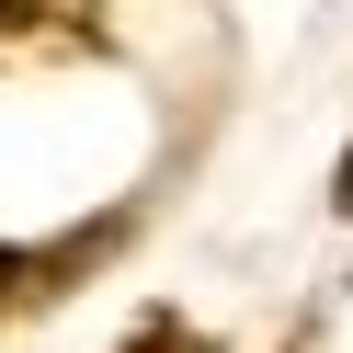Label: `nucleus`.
<instances>
[{"label": "nucleus", "instance_id": "nucleus-1", "mask_svg": "<svg viewBox=\"0 0 353 353\" xmlns=\"http://www.w3.org/2000/svg\"><path fill=\"white\" fill-rule=\"evenodd\" d=\"M125 353H216V342H205V330H183V319L160 307V319H137V330H125Z\"/></svg>", "mask_w": 353, "mask_h": 353}, {"label": "nucleus", "instance_id": "nucleus-2", "mask_svg": "<svg viewBox=\"0 0 353 353\" xmlns=\"http://www.w3.org/2000/svg\"><path fill=\"white\" fill-rule=\"evenodd\" d=\"M57 12H69V0H0V46H12V34H34V23H57Z\"/></svg>", "mask_w": 353, "mask_h": 353}, {"label": "nucleus", "instance_id": "nucleus-3", "mask_svg": "<svg viewBox=\"0 0 353 353\" xmlns=\"http://www.w3.org/2000/svg\"><path fill=\"white\" fill-rule=\"evenodd\" d=\"M23 274H34V262H23V251H0V296H12V285H23Z\"/></svg>", "mask_w": 353, "mask_h": 353}, {"label": "nucleus", "instance_id": "nucleus-4", "mask_svg": "<svg viewBox=\"0 0 353 353\" xmlns=\"http://www.w3.org/2000/svg\"><path fill=\"white\" fill-rule=\"evenodd\" d=\"M342 216H353V160H342Z\"/></svg>", "mask_w": 353, "mask_h": 353}]
</instances>
